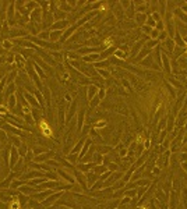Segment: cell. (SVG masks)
Instances as JSON below:
<instances>
[{
  "label": "cell",
  "mask_w": 187,
  "mask_h": 209,
  "mask_svg": "<svg viewBox=\"0 0 187 209\" xmlns=\"http://www.w3.org/2000/svg\"><path fill=\"white\" fill-rule=\"evenodd\" d=\"M30 20L32 21V24H35L36 27L42 22V20H43V15H42V9H41L39 6L36 7L34 11H31V14H30Z\"/></svg>",
  "instance_id": "cell-1"
},
{
  "label": "cell",
  "mask_w": 187,
  "mask_h": 209,
  "mask_svg": "<svg viewBox=\"0 0 187 209\" xmlns=\"http://www.w3.org/2000/svg\"><path fill=\"white\" fill-rule=\"evenodd\" d=\"M58 176H60V179H64L69 184H74L76 183V179H74V176H71V172H70L69 169H62V167H59L58 169Z\"/></svg>",
  "instance_id": "cell-2"
},
{
  "label": "cell",
  "mask_w": 187,
  "mask_h": 209,
  "mask_svg": "<svg viewBox=\"0 0 187 209\" xmlns=\"http://www.w3.org/2000/svg\"><path fill=\"white\" fill-rule=\"evenodd\" d=\"M20 161V152H18V148L15 146H11L10 148V169H14V166L17 164V162Z\"/></svg>",
  "instance_id": "cell-3"
},
{
  "label": "cell",
  "mask_w": 187,
  "mask_h": 209,
  "mask_svg": "<svg viewBox=\"0 0 187 209\" xmlns=\"http://www.w3.org/2000/svg\"><path fill=\"white\" fill-rule=\"evenodd\" d=\"M50 158H56V155H54L53 151H48V152H45V153H41V155H38V156H35L34 162H35V163H46Z\"/></svg>",
  "instance_id": "cell-4"
},
{
  "label": "cell",
  "mask_w": 187,
  "mask_h": 209,
  "mask_svg": "<svg viewBox=\"0 0 187 209\" xmlns=\"http://www.w3.org/2000/svg\"><path fill=\"white\" fill-rule=\"evenodd\" d=\"M63 194H64L63 191H58V192H54V194L49 195V197L42 202V205L46 206V208H48V205H49V206H53V203L56 202V201H58L60 197H63Z\"/></svg>",
  "instance_id": "cell-5"
},
{
  "label": "cell",
  "mask_w": 187,
  "mask_h": 209,
  "mask_svg": "<svg viewBox=\"0 0 187 209\" xmlns=\"http://www.w3.org/2000/svg\"><path fill=\"white\" fill-rule=\"evenodd\" d=\"M161 59H162V68L165 70L166 74H172V59L169 57V56H166L165 53L163 55H161Z\"/></svg>",
  "instance_id": "cell-6"
},
{
  "label": "cell",
  "mask_w": 187,
  "mask_h": 209,
  "mask_svg": "<svg viewBox=\"0 0 187 209\" xmlns=\"http://www.w3.org/2000/svg\"><path fill=\"white\" fill-rule=\"evenodd\" d=\"M73 174H74V179H76L77 184H80L82 188H84V190H85V188H88V187H87V180H85V174H84V173H81L80 170H74V173H73Z\"/></svg>",
  "instance_id": "cell-7"
},
{
  "label": "cell",
  "mask_w": 187,
  "mask_h": 209,
  "mask_svg": "<svg viewBox=\"0 0 187 209\" xmlns=\"http://www.w3.org/2000/svg\"><path fill=\"white\" fill-rule=\"evenodd\" d=\"M84 174H85V180H87V187L88 188L92 187V185L98 181V179H99V176H98V174H95L92 170H91V172H88V173H84Z\"/></svg>",
  "instance_id": "cell-8"
},
{
  "label": "cell",
  "mask_w": 187,
  "mask_h": 209,
  "mask_svg": "<svg viewBox=\"0 0 187 209\" xmlns=\"http://www.w3.org/2000/svg\"><path fill=\"white\" fill-rule=\"evenodd\" d=\"M70 24H71V22L67 21V20H63V21H54L53 24L50 25V29L52 31H63L64 28H67Z\"/></svg>",
  "instance_id": "cell-9"
},
{
  "label": "cell",
  "mask_w": 187,
  "mask_h": 209,
  "mask_svg": "<svg viewBox=\"0 0 187 209\" xmlns=\"http://www.w3.org/2000/svg\"><path fill=\"white\" fill-rule=\"evenodd\" d=\"M22 95H24L25 100H27V102L30 103V106H31V107H41L39 102L36 100V98L32 94H30V92H22Z\"/></svg>",
  "instance_id": "cell-10"
},
{
  "label": "cell",
  "mask_w": 187,
  "mask_h": 209,
  "mask_svg": "<svg viewBox=\"0 0 187 209\" xmlns=\"http://www.w3.org/2000/svg\"><path fill=\"white\" fill-rule=\"evenodd\" d=\"M18 191H20L21 194L27 195V197H31V195H32V194H35V192H38L35 187H31V185H28V184H24V185H22V187H20V188H18Z\"/></svg>",
  "instance_id": "cell-11"
},
{
  "label": "cell",
  "mask_w": 187,
  "mask_h": 209,
  "mask_svg": "<svg viewBox=\"0 0 187 209\" xmlns=\"http://www.w3.org/2000/svg\"><path fill=\"white\" fill-rule=\"evenodd\" d=\"M144 42H145V41H140L138 43H136V45H134V48L131 49V52H130L129 55H127V57H130V59L137 57V55H138V52H141V48L144 46Z\"/></svg>",
  "instance_id": "cell-12"
},
{
  "label": "cell",
  "mask_w": 187,
  "mask_h": 209,
  "mask_svg": "<svg viewBox=\"0 0 187 209\" xmlns=\"http://www.w3.org/2000/svg\"><path fill=\"white\" fill-rule=\"evenodd\" d=\"M101 49H103V48H81V49H78V52H77V55L78 56H88V55H91L92 52H99Z\"/></svg>",
  "instance_id": "cell-13"
},
{
  "label": "cell",
  "mask_w": 187,
  "mask_h": 209,
  "mask_svg": "<svg viewBox=\"0 0 187 209\" xmlns=\"http://www.w3.org/2000/svg\"><path fill=\"white\" fill-rule=\"evenodd\" d=\"M84 118H85V109H80L78 117H77V131H81L82 130V126H84Z\"/></svg>",
  "instance_id": "cell-14"
},
{
  "label": "cell",
  "mask_w": 187,
  "mask_h": 209,
  "mask_svg": "<svg viewBox=\"0 0 187 209\" xmlns=\"http://www.w3.org/2000/svg\"><path fill=\"white\" fill-rule=\"evenodd\" d=\"M77 28H78V27H77L76 24L73 25V27H69V28H67V29H66V32H64L63 35H62V38H60V41H62V42H63V41H66V39H69V38H70V35H73V33H74V31H76ZM60 41H59V42H60Z\"/></svg>",
  "instance_id": "cell-15"
},
{
  "label": "cell",
  "mask_w": 187,
  "mask_h": 209,
  "mask_svg": "<svg viewBox=\"0 0 187 209\" xmlns=\"http://www.w3.org/2000/svg\"><path fill=\"white\" fill-rule=\"evenodd\" d=\"M39 128L42 130L43 135H46V137H50L52 135V130H50V127L48 126V123H46V121H42V120L39 121Z\"/></svg>",
  "instance_id": "cell-16"
},
{
  "label": "cell",
  "mask_w": 187,
  "mask_h": 209,
  "mask_svg": "<svg viewBox=\"0 0 187 209\" xmlns=\"http://www.w3.org/2000/svg\"><path fill=\"white\" fill-rule=\"evenodd\" d=\"M152 64H154V57H152V55L147 56L145 59H142L141 61H140V66L142 67H147V68H151Z\"/></svg>",
  "instance_id": "cell-17"
},
{
  "label": "cell",
  "mask_w": 187,
  "mask_h": 209,
  "mask_svg": "<svg viewBox=\"0 0 187 209\" xmlns=\"http://www.w3.org/2000/svg\"><path fill=\"white\" fill-rule=\"evenodd\" d=\"M52 14H53V18L56 20V21H63V20H66V17H67V13L62 11L60 9H56V11L52 13Z\"/></svg>",
  "instance_id": "cell-18"
},
{
  "label": "cell",
  "mask_w": 187,
  "mask_h": 209,
  "mask_svg": "<svg viewBox=\"0 0 187 209\" xmlns=\"http://www.w3.org/2000/svg\"><path fill=\"white\" fill-rule=\"evenodd\" d=\"M90 148H91V139H87L85 144H84V146H82V149H81V152L78 153V161H81L85 155H87V152L90 151Z\"/></svg>",
  "instance_id": "cell-19"
},
{
  "label": "cell",
  "mask_w": 187,
  "mask_h": 209,
  "mask_svg": "<svg viewBox=\"0 0 187 209\" xmlns=\"http://www.w3.org/2000/svg\"><path fill=\"white\" fill-rule=\"evenodd\" d=\"M149 55H151V50H149V49H147V48H144V49H142V50L138 53V55H137V57L134 59V63H137V61H141L142 59H145L147 56H149Z\"/></svg>",
  "instance_id": "cell-20"
},
{
  "label": "cell",
  "mask_w": 187,
  "mask_h": 209,
  "mask_svg": "<svg viewBox=\"0 0 187 209\" xmlns=\"http://www.w3.org/2000/svg\"><path fill=\"white\" fill-rule=\"evenodd\" d=\"M87 91H88L87 100H91L94 96H97V94H98V88L95 87V85H88V87H87Z\"/></svg>",
  "instance_id": "cell-21"
},
{
  "label": "cell",
  "mask_w": 187,
  "mask_h": 209,
  "mask_svg": "<svg viewBox=\"0 0 187 209\" xmlns=\"http://www.w3.org/2000/svg\"><path fill=\"white\" fill-rule=\"evenodd\" d=\"M99 55H98V53H95V55H94V53H91V55H88V56H84V57H82V61H84V63H87V64H90V63H94V61H97V60H99Z\"/></svg>",
  "instance_id": "cell-22"
},
{
  "label": "cell",
  "mask_w": 187,
  "mask_h": 209,
  "mask_svg": "<svg viewBox=\"0 0 187 209\" xmlns=\"http://www.w3.org/2000/svg\"><path fill=\"white\" fill-rule=\"evenodd\" d=\"M9 35H10V37H13V38L28 37V32H27V31H24V29H11V31L9 32Z\"/></svg>",
  "instance_id": "cell-23"
},
{
  "label": "cell",
  "mask_w": 187,
  "mask_h": 209,
  "mask_svg": "<svg viewBox=\"0 0 187 209\" xmlns=\"http://www.w3.org/2000/svg\"><path fill=\"white\" fill-rule=\"evenodd\" d=\"M76 109H77V102L74 100V102L71 103V106L69 107V110H67V117H66V123H69L70 120H71V116L76 113Z\"/></svg>",
  "instance_id": "cell-24"
},
{
  "label": "cell",
  "mask_w": 187,
  "mask_h": 209,
  "mask_svg": "<svg viewBox=\"0 0 187 209\" xmlns=\"http://www.w3.org/2000/svg\"><path fill=\"white\" fill-rule=\"evenodd\" d=\"M94 166H95V163H92V162H90V163H84V164H78V170L81 173H88V172H91V170L94 169Z\"/></svg>",
  "instance_id": "cell-25"
},
{
  "label": "cell",
  "mask_w": 187,
  "mask_h": 209,
  "mask_svg": "<svg viewBox=\"0 0 187 209\" xmlns=\"http://www.w3.org/2000/svg\"><path fill=\"white\" fill-rule=\"evenodd\" d=\"M92 172L95 173V174H98V176H101V174H103L105 172H108V167H106L105 164H95Z\"/></svg>",
  "instance_id": "cell-26"
},
{
  "label": "cell",
  "mask_w": 187,
  "mask_h": 209,
  "mask_svg": "<svg viewBox=\"0 0 187 209\" xmlns=\"http://www.w3.org/2000/svg\"><path fill=\"white\" fill-rule=\"evenodd\" d=\"M3 128H4V130H9L10 133H13V134H17V135H22L21 128H17L15 126H11V124H9V123H7L6 126H3Z\"/></svg>",
  "instance_id": "cell-27"
},
{
  "label": "cell",
  "mask_w": 187,
  "mask_h": 209,
  "mask_svg": "<svg viewBox=\"0 0 187 209\" xmlns=\"http://www.w3.org/2000/svg\"><path fill=\"white\" fill-rule=\"evenodd\" d=\"M175 14H176V17H179L177 20H180V21L183 22V24H184V22H186V24H187V14L183 11V10H180V9H176V10H175Z\"/></svg>",
  "instance_id": "cell-28"
},
{
  "label": "cell",
  "mask_w": 187,
  "mask_h": 209,
  "mask_svg": "<svg viewBox=\"0 0 187 209\" xmlns=\"http://www.w3.org/2000/svg\"><path fill=\"white\" fill-rule=\"evenodd\" d=\"M38 39L46 41V42H48V41L50 39V31H49V29H43L42 32L38 33Z\"/></svg>",
  "instance_id": "cell-29"
},
{
  "label": "cell",
  "mask_w": 187,
  "mask_h": 209,
  "mask_svg": "<svg viewBox=\"0 0 187 209\" xmlns=\"http://www.w3.org/2000/svg\"><path fill=\"white\" fill-rule=\"evenodd\" d=\"M62 35H63V31H54V32H50V42H58V39H60Z\"/></svg>",
  "instance_id": "cell-30"
},
{
  "label": "cell",
  "mask_w": 187,
  "mask_h": 209,
  "mask_svg": "<svg viewBox=\"0 0 187 209\" xmlns=\"http://www.w3.org/2000/svg\"><path fill=\"white\" fill-rule=\"evenodd\" d=\"M24 184H27V181H24V180H13L10 188H11V190H17V188L22 187Z\"/></svg>",
  "instance_id": "cell-31"
},
{
  "label": "cell",
  "mask_w": 187,
  "mask_h": 209,
  "mask_svg": "<svg viewBox=\"0 0 187 209\" xmlns=\"http://www.w3.org/2000/svg\"><path fill=\"white\" fill-rule=\"evenodd\" d=\"M145 20H147V14L138 13V14L136 15V21H137V24H140L141 27H142V25H145Z\"/></svg>",
  "instance_id": "cell-32"
},
{
  "label": "cell",
  "mask_w": 187,
  "mask_h": 209,
  "mask_svg": "<svg viewBox=\"0 0 187 209\" xmlns=\"http://www.w3.org/2000/svg\"><path fill=\"white\" fill-rule=\"evenodd\" d=\"M32 66H34V70H35V73L38 74V77H39L41 79H43V78H46V75H45V71H43L42 68H41L38 64H34L32 63Z\"/></svg>",
  "instance_id": "cell-33"
},
{
  "label": "cell",
  "mask_w": 187,
  "mask_h": 209,
  "mask_svg": "<svg viewBox=\"0 0 187 209\" xmlns=\"http://www.w3.org/2000/svg\"><path fill=\"white\" fill-rule=\"evenodd\" d=\"M115 50H116L115 46H112V48H108V49H106V52H103L102 55H99V57H101V59H108L109 56L112 55V52H115Z\"/></svg>",
  "instance_id": "cell-34"
},
{
  "label": "cell",
  "mask_w": 187,
  "mask_h": 209,
  "mask_svg": "<svg viewBox=\"0 0 187 209\" xmlns=\"http://www.w3.org/2000/svg\"><path fill=\"white\" fill-rule=\"evenodd\" d=\"M115 57L116 59H120V60H124L127 57V55H124V52L121 49H116L115 50Z\"/></svg>",
  "instance_id": "cell-35"
},
{
  "label": "cell",
  "mask_w": 187,
  "mask_h": 209,
  "mask_svg": "<svg viewBox=\"0 0 187 209\" xmlns=\"http://www.w3.org/2000/svg\"><path fill=\"white\" fill-rule=\"evenodd\" d=\"M110 66V63H109L108 60H103V61H97V63H94V67H97L98 70L102 68V67H109Z\"/></svg>",
  "instance_id": "cell-36"
},
{
  "label": "cell",
  "mask_w": 187,
  "mask_h": 209,
  "mask_svg": "<svg viewBox=\"0 0 187 209\" xmlns=\"http://www.w3.org/2000/svg\"><path fill=\"white\" fill-rule=\"evenodd\" d=\"M158 45H159V41H152V39H149V42H147V43H145V48H147V49H149V50H151L152 48H157Z\"/></svg>",
  "instance_id": "cell-37"
},
{
  "label": "cell",
  "mask_w": 187,
  "mask_h": 209,
  "mask_svg": "<svg viewBox=\"0 0 187 209\" xmlns=\"http://www.w3.org/2000/svg\"><path fill=\"white\" fill-rule=\"evenodd\" d=\"M67 161H69L71 164L76 163V162L78 161V155H77V153H69V155H67Z\"/></svg>",
  "instance_id": "cell-38"
},
{
  "label": "cell",
  "mask_w": 187,
  "mask_h": 209,
  "mask_svg": "<svg viewBox=\"0 0 187 209\" xmlns=\"http://www.w3.org/2000/svg\"><path fill=\"white\" fill-rule=\"evenodd\" d=\"M99 102H101V99L98 96H94L92 99L90 100V106H91V109H94V107H97L98 105H99Z\"/></svg>",
  "instance_id": "cell-39"
},
{
  "label": "cell",
  "mask_w": 187,
  "mask_h": 209,
  "mask_svg": "<svg viewBox=\"0 0 187 209\" xmlns=\"http://www.w3.org/2000/svg\"><path fill=\"white\" fill-rule=\"evenodd\" d=\"M148 191V187L147 185H145V187H141L140 188V190H137V195H136V198H138V199H141L142 198V195L145 194V192H147Z\"/></svg>",
  "instance_id": "cell-40"
},
{
  "label": "cell",
  "mask_w": 187,
  "mask_h": 209,
  "mask_svg": "<svg viewBox=\"0 0 187 209\" xmlns=\"http://www.w3.org/2000/svg\"><path fill=\"white\" fill-rule=\"evenodd\" d=\"M34 52H35V50H32V49H22V50H20V53L22 55V57L27 59V57H30V56L32 55Z\"/></svg>",
  "instance_id": "cell-41"
},
{
  "label": "cell",
  "mask_w": 187,
  "mask_h": 209,
  "mask_svg": "<svg viewBox=\"0 0 187 209\" xmlns=\"http://www.w3.org/2000/svg\"><path fill=\"white\" fill-rule=\"evenodd\" d=\"M159 31L157 29V28H154V29L151 31V35H149V39H152V41H158V38H159Z\"/></svg>",
  "instance_id": "cell-42"
},
{
  "label": "cell",
  "mask_w": 187,
  "mask_h": 209,
  "mask_svg": "<svg viewBox=\"0 0 187 209\" xmlns=\"http://www.w3.org/2000/svg\"><path fill=\"white\" fill-rule=\"evenodd\" d=\"M2 46H3L4 50H10V49L13 48V42H11V41H3Z\"/></svg>",
  "instance_id": "cell-43"
},
{
  "label": "cell",
  "mask_w": 187,
  "mask_h": 209,
  "mask_svg": "<svg viewBox=\"0 0 187 209\" xmlns=\"http://www.w3.org/2000/svg\"><path fill=\"white\" fill-rule=\"evenodd\" d=\"M97 73L101 74V75H102L103 78H109V77H110V73H109V71H106V70H102V68L97 70Z\"/></svg>",
  "instance_id": "cell-44"
},
{
  "label": "cell",
  "mask_w": 187,
  "mask_h": 209,
  "mask_svg": "<svg viewBox=\"0 0 187 209\" xmlns=\"http://www.w3.org/2000/svg\"><path fill=\"white\" fill-rule=\"evenodd\" d=\"M145 151V148H144V145L142 144H137V152H136V155L137 156H141L142 155V152Z\"/></svg>",
  "instance_id": "cell-45"
},
{
  "label": "cell",
  "mask_w": 187,
  "mask_h": 209,
  "mask_svg": "<svg viewBox=\"0 0 187 209\" xmlns=\"http://www.w3.org/2000/svg\"><path fill=\"white\" fill-rule=\"evenodd\" d=\"M166 121H168V120H166V118H162V120L159 121V124H158L157 131H161V130L163 131V128H165V126H166Z\"/></svg>",
  "instance_id": "cell-46"
},
{
  "label": "cell",
  "mask_w": 187,
  "mask_h": 209,
  "mask_svg": "<svg viewBox=\"0 0 187 209\" xmlns=\"http://www.w3.org/2000/svg\"><path fill=\"white\" fill-rule=\"evenodd\" d=\"M106 167H108V170H109V172H112V173H113V172H116V170H117V164H116V163H113V162H110V163H109Z\"/></svg>",
  "instance_id": "cell-47"
},
{
  "label": "cell",
  "mask_w": 187,
  "mask_h": 209,
  "mask_svg": "<svg viewBox=\"0 0 187 209\" xmlns=\"http://www.w3.org/2000/svg\"><path fill=\"white\" fill-rule=\"evenodd\" d=\"M24 118H25V121H27L28 124H31V126H34V117H32V114H25L24 116Z\"/></svg>",
  "instance_id": "cell-48"
},
{
  "label": "cell",
  "mask_w": 187,
  "mask_h": 209,
  "mask_svg": "<svg viewBox=\"0 0 187 209\" xmlns=\"http://www.w3.org/2000/svg\"><path fill=\"white\" fill-rule=\"evenodd\" d=\"M166 38H169V37H168V33H166L165 31H162V32L159 33V38H158V41H159V42H161V41H162V42H165Z\"/></svg>",
  "instance_id": "cell-49"
},
{
  "label": "cell",
  "mask_w": 187,
  "mask_h": 209,
  "mask_svg": "<svg viewBox=\"0 0 187 209\" xmlns=\"http://www.w3.org/2000/svg\"><path fill=\"white\" fill-rule=\"evenodd\" d=\"M67 57H69L70 60H76V59H80V56L77 55V53H71V52H67Z\"/></svg>",
  "instance_id": "cell-50"
},
{
  "label": "cell",
  "mask_w": 187,
  "mask_h": 209,
  "mask_svg": "<svg viewBox=\"0 0 187 209\" xmlns=\"http://www.w3.org/2000/svg\"><path fill=\"white\" fill-rule=\"evenodd\" d=\"M105 124H106V123L103 120L98 121V123H95V124H94V130H98L99 127H105Z\"/></svg>",
  "instance_id": "cell-51"
},
{
  "label": "cell",
  "mask_w": 187,
  "mask_h": 209,
  "mask_svg": "<svg viewBox=\"0 0 187 209\" xmlns=\"http://www.w3.org/2000/svg\"><path fill=\"white\" fill-rule=\"evenodd\" d=\"M141 29L144 31V32L147 33V35H151V31H152V28H151V27H148V25H142Z\"/></svg>",
  "instance_id": "cell-52"
},
{
  "label": "cell",
  "mask_w": 187,
  "mask_h": 209,
  "mask_svg": "<svg viewBox=\"0 0 187 209\" xmlns=\"http://www.w3.org/2000/svg\"><path fill=\"white\" fill-rule=\"evenodd\" d=\"M0 113H2V114H9V109H7V106L6 105H2V106H0Z\"/></svg>",
  "instance_id": "cell-53"
},
{
  "label": "cell",
  "mask_w": 187,
  "mask_h": 209,
  "mask_svg": "<svg viewBox=\"0 0 187 209\" xmlns=\"http://www.w3.org/2000/svg\"><path fill=\"white\" fill-rule=\"evenodd\" d=\"M179 161H180V162L187 161V153H186V152H184V153H180V155H179Z\"/></svg>",
  "instance_id": "cell-54"
},
{
  "label": "cell",
  "mask_w": 187,
  "mask_h": 209,
  "mask_svg": "<svg viewBox=\"0 0 187 209\" xmlns=\"http://www.w3.org/2000/svg\"><path fill=\"white\" fill-rule=\"evenodd\" d=\"M97 96L101 100H102V99H103V96H105V91H103V89H101V91L98 92V95H97Z\"/></svg>",
  "instance_id": "cell-55"
},
{
  "label": "cell",
  "mask_w": 187,
  "mask_h": 209,
  "mask_svg": "<svg viewBox=\"0 0 187 209\" xmlns=\"http://www.w3.org/2000/svg\"><path fill=\"white\" fill-rule=\"evenodd\" d=\"M180 164H181V169H183V170H184V172H186V173H187V161H186V162H181V163H180Z\"/></svg>",
  "instance_id": "cell-56"
},
{
  "label": "cell",
  "mask_w": 187,
  "mask_h": 209,
  "mask_svg": "<svg viewBox=\"0 0 187 209\" xmlns=\"http://www.w3.org/2000/svg\"><path fill=\"white\" fill-rule=\"evenodd\" d=\"M183 203H184V209H187V194L183 195Z\"/></svg>",
  "instance_id": "cell-57"
},
{
  "label": "cell",
  "mask_w": 187,
  "mask_h": 209,
  "mask_svg": "<svg viewBox=\"0 0 187 209\" xmlns=\"http://www.w3.org/2000/svg\"><path fill=\"white\" fill-rule=\"evenodd\" d=\"M180 4H181L180 10H184V13H187V3H180Z\"/></svg>",
  "instance_id": "cell-58"
},
{
  "label": "cell",
  "mask_w": 187,
  "mask_h": 209,
  "mask_svg": "<svg viewBox=\"0 0 187 209\" xmlns=\"http://www.w3.org/2000/svg\"><path fill=\"white\" fill-rule=\"evenodd\" d=\"M126 155H127V149L123 148V149L120 151V156H126Z\"/></svg>",
  "instance_id": "cell-59"
},
{
  "label": "cell",
  "mask_w": 187,
  "mask_h": 209,
  "mask_svg": "<svg viewBox=\"0 0 187 209\" xmlns=\"http://www.w3.org/2000/svg\"><path fill=\"white\" fill-rule=\"evenodd\" d=\"M159 172H161V170H159V167H154V170H152V173H154V174H159Z\"/></svg>",
  "instance_id": "cell-60"
},
{
  "label": "cell",
  "mask_w": 187,
  "mask_h": 209,
  "mask_svg": "<svg viewBox=\"0 0 187 209\" xmlns=\"http://www.w3.org/2000/svg\"><path fill=\"white\" fill-rule=\"evenodd\" d=\"M45 209H70V208H67V206H60V208H53V206H50V208H45Z\"/></svg>",
  "instance_id": "cell-61"
},
{
  "label": "cell",
  "mask_w": 187,
  "mask_h": 209,
  "mask_svg": "<svg viewBox=\"0 0 187 209\" xmlns=\"http://www.w3.org/2000/svg\"><path fill=\"white\" fill-rule=\"evenodd\" d=\"M66 100L67 102H71V96H70V95H66Z\"/></svg>",
  "instance_id": "cell-62"
},
{
  "label": "cell",
  "mask_w": 187,
  "mask_h": 209,
  "mask_svg": "<svg viewBox=\"0 0 187 209\" xmlns=\"http://www.w3.org/2000/svg\"><path fill=\"white\" fill-rule=\"evenodd\" d=\"M165 209H169V208H168V206H165Z\"/></svg>",
  "instance_id": "cell-63"
}]
</instances>
